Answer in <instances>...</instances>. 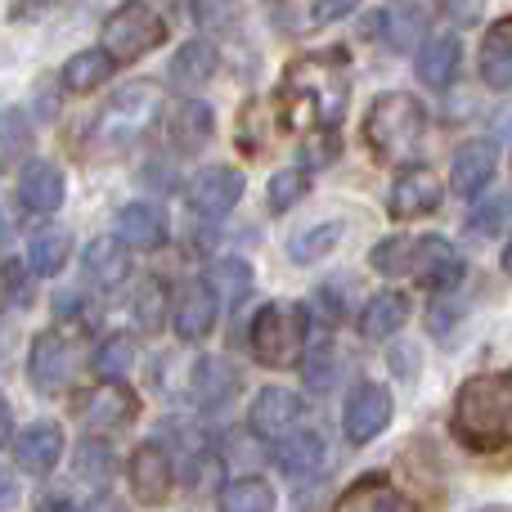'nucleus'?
I'll return each instance as SVG.
<instances>
[{
    "instance_id": "obj_44",
    "label": "nucleus",
    "mask_w": 512,
    "mask_h": 512,
    "mask_svg": "<svg viewBox=\"0 0 512 512\" xmlns=\"http://www.w3.org/2000/svg\"><path fill=\"white\" fill-rule=\"evenodd\" d=\"M216 274H221V279H225V283H230V288H234V297L252 288V270H248V265H243V261H225V265H221V270H216Z\"/></svg>"
},
{
    "instance_id": "obj_36",
    "label": "nucleus",
    "mask_w": 512,
    "mask_h": 512,
    "mask_svg": "<svg viewBox=\"0 0 512 512\" xmlns=\"http://www.w3.org/2000/svg\"><path fill=\"white\" fill-rule=\"evenodd\" d=\"M306 189H310V180H306V171L301 167H283V171H274V180H270V212H288V207H297L301 198H306Z\"/></svg>"
},
{
    "instance_id": "obj_37",
    "label": "nucleus",
    "mask_w": 512,
    "mask_h": 512,
    "mask_svg": "<svg viewBox=\"0 0 512 512\" xmlns=\"http://www.w3.org/2000/svg\"><path fill=\"white\" fill-rule=\"evenodd\" d=\"M337 234H342V225L337 221H328V225H315V230H306V234H297V239L288 243V252H292V261H319V256H328L337 248Z\"/></svg>"
},
{
    "instance_id": "obj_15",
    "label": "nucleus",
    "mask_w": 512,
    "mask_h": 512,
    "mask_svg": "<svg viewBox=\"0 0 512 512\" xmlns=\"http://www.w3.org/2000/svg\"><path fill=\"white\" fill-rule=\"evenodd\" d=\"M441 207V180L427 167H409L405 176L391 185V216L396 221H414V216H432Z\"/></svg>"
},
{
    "instance_id": "obj_17",
    "label": "nucleus",
    "mask_w": 512,
    "mask_h": 512,
    "mask_svg": "<svg viewBox=\"0 0 512 512\" xmlns=\"http://www.w3.org/2000/svg\"><path fill=\"white\" fill-rule=\"evenodd\" d=\"M63 454V432L54 423H32L23 427V436L14 441V459L27 477H45Z\"/></svg>"
},
{
    "instance_id": "obj_27",
    "label": "nucleus",
    "mask_w": 512,
    "mask_h": 512,
    "mask_svg": "<svg viewBox=\"0 0 512 512\" xmlns=\"http://www.w3.org/2000/svg\"><path fill=\"white\" fill-rule=\"evenodd\" d=\"M481 77L495 90L512 86V23H495L490 36L481 41Z\"/></svg>"
},
{
    "instance_id": "obj_48",
    "label": "nucleus",
    "mask_w": 512,
    "mask_h": 512,
    "mask_svg": "<svg viewBox=\"0 0 512 512\" xmlns=\"http://www.w3.org/2000/svg\"><path fill=\"white\" fill-rule=\"evenodd\" d=\"M36 512H77V508H72L68 499H41V508Z\"/></svg>"
},
{
    "instance_id": "obj_24",
    "label": "nucleus",
    "mask_w": 512,
    "mask_h": 512,
    "mask_svg": "<svg viewBox=\"0 0 512 512\" xmlns=\"http://www.w3.org/2000/svg\"><path fill=\"white\" fill-rule=\"evenodd\" d=\"M405 319H409V297L405 292H378V297L360 310V333L373 337V342H382V337H391Z\"/></svg>"
},
{
    "instance_id": "obj_50",
    "label": "nucleus",
    "mask_w": 512,
    "mask_h": 512,
    "mask_svg": "<svg viewBox=\"0 0 512 512\" xmlns=\"http://www.w3.org/2000/svg\"><path fill=\"white\" fill-rule=\"evenodd\" d=\"M90 512H122V508H117L113 499H95V508H90Z\"/></svg>"
},
{
    "instance_id": "obj_31",
    "label": "nucleus",
    "mask_w": 512,
    "mask_h": 512,
    "mask_svg": "<svg viewBox=\"0 0 512 512\" xmlns=\"http://www.w3.org/2000/svg\"><path fill=\"white\" fill-rule=\"evenodd\" d=\"M221 512H274V490L261 477H239L221 490Z\"/></svg>"
},
{
    "instance_id": "obj_13",
    "label": "nucleus",
    "mask_w": 512,
    "mask_h": 512,
    "mask_svg": "<svg viewBox=\"0 0 512 512\" xmlns=\"http://www.w3.org/2000/svg\"><path fill=\"white\" fill-rule=\"evenodd\" d=\"M216 315H221V297H216L212 283L194 279L185 283V292L176 297V333L185 337V342H203L207 333L216 328Z\"/></svg>"
},
{
    "instance_id": "obj_43",
    "label": "nucleus",
    "mask_w": 512,
    "mask_h": 512,
    "mask_svg": "<svg viewBox=\"0 0 512 512\" xmlns=\"http://www.w3.org/2000/svg\"><path fill=\"white\" fill-rule=\"evenodd\" d=\"M355 5H360V0H310V14H315V23H337V18H346Z\"/></svg>"
},
{
    "instance_id": "obj_18",
    "label": "nucleus",
    "mask_w": 512,
    "mask_h": 512,
    "mask_svg": "<svg viewBox=\"0 0 512 512\" xmlns=\"http://www.w3.org/2000/svg\"><path fill=\"white\" fill-rule=\"evenodd\" d=\"M63 171L50 167V162H32V167L18 176V203L27 207V212H59L63 203Z\"/></svg>"
},
{
    "instance_id": "obj_16",
    "label": "nucleus",
    "mask_w": 512,
    "mask_h": 512,
    "mask_svg": "<svg viewBox=\"0 0 512 512\" xmlns=\"http://www.w3.org/2000/svg\"><path fill=\"white\" fill-rule=\"evenodd\" d=\"M113 230H117L113 239L131 252H149V248H162V243H167V221H162L158 207H149V203L122 207L117 221H113Z\"/></svg>"
},
{
    "instance_id": "obj_21",
    "label": "nucleus",
    "mask_w": 512,
    "mask_h": 512,
    "mask_svg": "<svg viewBox=\"0 0 512 512\" xmlns=\"http://www.w3.org/2000/svg\"><path fill=\"white\" fill-rule=\"evenodd\" d=\"M212 108L203 104V99H185L180 108H171L167 117V140L176 144V149H203L207 140H212Z\"/></svg>"
},
{
    "instance_id": "obj_11",
    "label": "nucleus",
    "mask_w": 512,
    "mask_h": 512,
    "mask_svg": "<svg viewBox=\"0 0 512 512\" xmlns=\"http://www.w3.org/2000/svg\"><path fill=\"white\" fill-rule=\"evenodd\" d=\"M135 409H140V400H135V391H126L122 382H104V387L86 391V396L77 400V418L90 427V432L126 427L135 418Z\"/></svg>"
},
{
    "instance_id": "obj_32",
    "label": "nucleus",
    "mask_w": 512,
    "mask_h": 512,
    "mask_svg": "<svg viewBox=\"0 0 512 512\" xmlns=\"http://www.w3.org/2000/svg\"><path fill=\"white\" fill-rule=\"evenodd\" d=\"M68 252H72L68 234H63V230H45V234H36V239H32L27 261H32L36 274H59L63 261H68Z\"/></svg>"
},
{
    "instance_id": "obj_1",
    "label": "nucleus",
    "mask_w": 512,
    "mask_h": 512,
    "mask_svg": "<svg viewBox=\"0 0 512 512\" xmlns=\"http://www.w3.org/2000/svg\"><path fill=\"white\" fill-rule=\"evenodd\" d=\"M454 432L468 450H504L512 445V373H477L459 387Z\"/></svg>"
},
{
    "instance_id": "obj_30",
    "label": "nucleus",
    "mask_w": 512,
    "mask_h": 512,
    "mask_svg": "<svg viewBox=\"0 0 512 512\" xmlns=\"http://www.w3.org/2000/svg\"><path fill=\"white\" fill-rule=\"evenodd\" d=\"M234 369L225 360H216V355H203V360L194 364V396L203 400V405H221L225 396L234 391Z\"/></svg>"
},
{
    "instance_id": "obj_40",
    "label": "nucleus",
    "mask_w": 512,
    "mask_h": 512,
    "mask_svg": "<svg viewBox=\"0 0 512 512\" xmlns=\"http://www.w3.org/2000/svg\"><path fill=\"white\" fill-rule=\"evenodd\" d=\"M409 256H414V243L409 239H382L369 261L378 265L382 274H409Z\"/></svg>"
},
{
    "instance_id": "obj_3",
    "label": "nucleus",
    "mask_w": 512,
    "mask_h": 512,
    "mask_svg": "<svg viewBox=\"0 0 512 512\" xmlns=\"http://www.w3.org/2000/svg\"><path fill=\"white\" fill-rule=\"evenodd\" d=\"M364 135H369V149L382 162L414 167L418 149H423V135H427V113L414 95H382L369 108V117H364Z\"/></svg>"
},
{
    "instance_id": "obj_49",
    "label": "nucleus",
    "mask_w": 512,
    "mask_h": 512,
    "mask_svg": "<svg viewBox=\"0 0 512 512\" xmlns=\"http://www.w3.org/2000/svg\"><path fill=\"white\" fill-rule=\"evenodd\" d=\"M9 427H14V423H9V409L0 405V450H5V441H9Z\"/></svg>"
},
{
    "instance_id": "obj_45",
    "label": "nucleus",
    "mask_w": 512,
    "mask_h": 512,
    "mask_svg": "<svg viewBox=\"0 0 512 512\" xmlns=\"http://www.w3.org/2000/svg\"><path fill=\"white\" fill-rule=\"evenodd\" d=\"M5 283H9V292H14L18 301L32 297V283H27V274H23V265H18V261H9V265H5Z\"/></svg>"
},
{
    "instance_id": "obj_10",
    "label": "nucleus",
    "mask_w": 512,
    "mask_h": 512,
    "mask_svg": "<svg viewBox=\"0 0 512 512\" xmlns=\"http://www.w3.org/2000/svg\"><path fill=\"white\" fill-rule=\"evenodd\" d=\"M301 396H292V391H283V387H265L261 396L252 400V432L256 436H265V441H288V436H297L301 432Z\"/></svg>"
},
{
    "instance_id": "obj_39",
    "label": "nucleus",
    "mask_w": 512,
    "mask_h": 512,
    "mask_svg": "<svg viewBox=\"0 0 512 512\" xmlns=\"http://www.w3.org/2000/svg\"><path fill=\"white\" fill-rule=\"evenodd\" d=\"M162 310H167V288H162L158 279H149L140 292H135V319H140V328H158L162 324Z\"/></svg>"
},
{
    "instance_id": "obj_34",
    "label": "nucleus",
    "mask_w": 512,
    "mask_h": 512,
    "mask_svg": "<svg viewBox=\"0 0 512 512\" xmlns=\"http://www.w3.org/2000/svg\"><path fill=\"white\" fill-rule=\"evenodd\" d=\"M373 23L387 27V41L396 45V50H409V45H414V36L423 32V14H418L414 5H391L387 14H378Z\"/></svg>"
},
{
    "instance_id": "obj_46",
    "label": "nucleus",
    "mask_w": 512,
    "mask_h": 512,
    "mask_svg": "<svg viewBox=\"0 0 512 512\" xmlns=\"http://www.w3.org/2000/svg\"><path fill=\"white\" fill-rule=\"evenodd\" d=\"M63 5H72V0H18V5H14V14L36 18V14H50V9H63Z\"/></svg>"
},
{
    "instance_id": "obj_19",
    "label": "nucleus",
    "mask_w": 512,
    "mask_h": 512,
    "mask_svg": "<svg viewBox=\"0 0 512 512\" xmlns=\"http://www.w3.org/2000/svg\"><path fill=\"white\" fill-rule=\"evenodd\" d=\"M495 176V144L486 140H472L454 153V171H450V185L454 194H481Z\"/></svg>"
},
{
    "instance_id": "obj_12",
    "label": "nucleus",
    "mask_w": 512,
    "mask_h": 512,
    "mask_svg": "<svg viewBox=\"0 0 512 512\" xmlns=\"http://www.w3.org/2000/svg\"><path fill=\"white\" fill-rule=\"evenodd\" d=\"M239 198H243V176L234 167H203L189 180V207L212 216V221L230 216Z\"/></svg>"
},
{
    "instance_id": "obj_35",
    "label": "nucleus",
    "mask_w": 512,
    "mask_h": 512,
    "mask_svg": "<svg viewBox=\"0 0 512 512\" xmlns=\"http://www.w3.org/2000/svg\"><path fill=\"white\" fill-rule=\"evenodd\" d=\"M508 212H512L508 194H495V198H486V203H477V212L468 216V239H495V234L504 230Z\"/></svg>"
},
{
    "instance_id": "obj_23",
    "label": "nucleus",
    "mask_w": 512,
    "mask_h": 512,
    "mask_svg": "<svg viewBox=\"0 0 512 512\" xmlns=\"http://www.w3.org/2000/svg\"><path fill=\"white\" fill-rule=\"evenodd\" d=\"M86 274L99 288H117L122 279H131V248H122L117 239H99L86 248Z\"/></svg>"
},
{
    "instance_id": "obj_33",
    "label": "nucleus",
    "mask_w": 512,
    "mask_h": 512,
    "mask_svg": "<svg viewBox=\"0 0 512 512\" xmlns=\"http://www.w3.org/2000/svg\"><path fill=\"white\" fill-rule=\"evenodd\" d=\"M131 364H135L131 337H108V342L95 351V373L104 382H122L126 373H131Z\"/></svg>"
},
{
    "instance_id": "obj_42",
    "label": "nucleus",
    "mask_w": 512,
    "mask_h": 512,
    "mask_svg": "<svg viewBox=\"0 0 512 512\" xmlns=\"http://www.w3.org/2000/svg\"><path fill=\"white\" fill-rule=\"evenodd\" d=\"M198 27H230L239 14V0H189Z\"/></svg>"
},
{
    "instance_id": "obj_26",
    "label": "nucleus",
    "mask_w": 512,
    "mask_h": 512,
    "mask_svg": "<svg viewBox=\"0 0 512 512\" xmlns=\"http://www.w3.org/2000/svg\"><path fill=\"white\" fill-rule=\"evenodd\" d=\"M459 41L454 36H436L423 54H418V81L432 90H445L454 77H459Z\"/></svg>"
},
{
    "instance_id": "obj_41",
    "label": "nucleus",
    "mask_w": 512,
    "mask_h": 512,
    "mask_svg": "<svg viewBox=\"0 0 512 512\" xmlns=\"http://www.w3.org/2000/svg\"><path fill=\"white\" fill-rule=\"evenodd\" d=\"M333 364H337V355H333V342H315L310 346V360H306V382L315 391H328L333 387Z\"/></svg>"
},
{
    "instance_id": "obj_14",
    "label": "nucleus",
    "mask_w": 512,
    "mask_h": 512,
    "mask_svg": "<svg viewBox=\"0 0 512 512\" xmlns=\"http://www.w3.org/2000/svg\"><path fill=\"white\" fill-rule=\"evenodd\" d=\"M126 472H131V495L144 508H158L171 495V454L162 445H140L131 454V468Z\"/></svg>"
},
{
    "instance_id": "obj_38",
    "label": "nucleus",
    "mask_w": 512,
    "mask_h": 512,
    "mask_svg": "<svg viewBox=\"0 0 512 512\" xmlns=\"http://www.w3.org/2000/svg\"><path fill=\"white\" fill-rule=\"evenodd\" d=\"M77 477L104 486V481L113 477V450H108L104 441H81L77 445Z\"/></svg>"
},
{
    "instance_id": "obj_2",
    "label": "nucleus",
    "mask_w": 512,
    "mask_h": 512,
    "mask_svg": "<svg viewBox=\"0 0 512 512\" xmlns=\"http://www.w3.org/2000/svg\"><path fill=\"white\" fill-rule=\"evenodd\" d=\"M283 108L301 126H328L346 108V72L333 63V54H306L283 72Z\"/></svg>"
},
{
    "instance_id": "obj_7",
    "label": "nucleus",
    "mask_w": 512,
    "mask_h": 512,
    "mask_svg": "<svg viewBox=\"0 0 512 512\" xmlns=\"http://www.w3.org/2000/svg\"><path fill=\"white\" fill-rule=\"evenodd\" d=\"M77 373V355H72V342L63 333H41L32 342V355H27V378L41 396H59L63 387Z\"/></svg>"
},
{
    "instance_id": "obj_20",
    "label": "nucleus",
    "mask_w": 512,
    "mask_h": 512,
    "mask_svg": "<svg viewBox=\"0 0 512 512\" xmlns=\"http://www.w3.org/2000/svg\"><path fill=\"white\" fill-rule=\"evenodd\" d=\"M333 512H418V508H414V499H405L400 490H391L382 477H364L346 490L342 504H337Z\"/></svg>"
},
{
    "instance_id": "obj_6",
    "label": "nucleus",
    "mask_w": 512,
    "mask_h": 512,
    "mask_svg": "<svg viewBox=\"0 0 512 512\" xmlns=\"http://www.w3.org/2000/svg\"><path fill=\"white\" fill-rule=\"evenodd\" d=\"M162 41H167V23H162L149 5H140V0L113 9L108 23H104V54L113 63L117 59H140V54L158 50Z\"/></svg>"
},
{
    "instance_id": "obj_25",
    "label": "nucleus",
    "mask_w": 512,
    "mask_h": 512,
    "mask_svg": "<svg viewBox=\"0 0 512 512\" xmlns=\"http://www.w3.org/2000/svg\"><path fill=\"white\" fill-rule=\"evenodd\" d=\"M328 463V445L319 432H306L301 427L297 436H288V441H279V468L292 472V477H306V472H324Z\"/></svg>"
},
{
    "instance_id": "obj_8",
    "label": "nucleus",
    "mask_w": 512,
    "mask_h": 512,
    "mask_svg": "<svg viewBox=\"0 0 512 512\" xmlns=\"http://www.w3.org/2000/svg\"><path fill=\"white\" fill-rule=\"evenodd\" d=\"M391 423V391L378 382H360V387L346 396L342 409V432L351 445H369L382 427Z\"/></svg>"
},
{
    "instance_id": "obj_5",
    "label": "nucleus",
    "mask_w": 512,
    "mask_h": 512,
    "mask_svg": "<svg viewBox=\"0 0 512 512\" xmlns=\"http://www.w3.org/2000/svg\"><path fill=\"white\" fill-rule=\"evenodd\" d=\"M306 351V310L301 306H265L252 319V355L270 369H288Z\"/></svg>"
},
{
    "instance_id": "obj_29",
    "label": "nucleus",
    "mask_w": 512,
    "mask_h": 512,
    "mask_svg": "<svg viewBox=\"0 0 512 512\" xmlns=\"http://www.w3.org/2000/svg\"><path fill=\"white\" fill-rule=\"evenodd\" d=\"M27 153H32V126L23 108H5L0 113V171H14Z\"/></svg>"
},
{
    "instance_id": "obj_51",
    "label": "nucleus",
    "mask_w": 512,
    "mask_h": 512,
    "mask_svg": "<svg viewBox=\"0 0 512 512\" xmlns=\"http://www.w3.org/2000/svg\"><path fill=\"white\" fill-rule=\"evenodd\" d=\"M504 270L512 274V239H508V248H504Z\"/></svg>"
},
{
    "instance_id": "obj_4",
    "label": "nucleus",
    "mask_w": 512,
    "mask_h": 512,
    "mask_svg": "<svg viewBox=\"0 0 512 512\" xmlns=\"http://www.w3.org/2000/svg\"><path fill=\"white\" fill-rule=\"evenodd\" d=\"M158 113H162L158 81H135V86L122 90V95L108 99L104 113L95 117V126H90V149H95V153L131 149V144L140 140L153 122H158Z\"/></svg>"
},
{
    "instance_id": "obj_22",
    "label": "nucleus",
    "mask_w": 512,
    "mask_h": 512,
    "mask_svg": "<svg viewBox=\"0 0 512 512\" xmlns=\"http://www.w3.org/2000/svg\"><path fill=\"white\" fill-rule=\"evenodd\" d=\"M216 72V45L212 41H185L176 50V59H171V81H176L180 90H203V81Z\"/></svg>"
},
{
    "instance_id": "obj_28",
    "label": "nucleus",
    "mask_w": 512,
    "mask_h": 512,
    "mask_svg": "<svg viewBox=\"0 0 512 512\" xmlns=\"http://www.w3.org/2000/svg\"><path fill=\"white\" fill-rule=\"evenodd\" d=\"M108 72H113V59L104 50H81L63 63V86L72 95H90V90H99L108 81Z\"/></svg>"
},
{
    "instance_id": "obj_9",
    "label": "nucleus",
    "mask_w": 512,
    "mask_h": 512,
    "mask_svg": "<svg viewBox=\"0 0 512 512\" xmlns=\"http://www.w3.org/2000/svg\"><path fill=\"white\" fill-rule=\"evenodd\" d=\"M409 274H414L423 288H459L463 274H468V261H463V256L454 252V243H445L441 234H427V239L414 243Z\"/></svg>"
},
{
    "instance_id": "obj_47",
    "label": "nucleus",
    "mask_w": 512,
    "mask_h": 512,
    "mask_svg": "<svg viewBox=\"0 0 512 512\" xmlns=\"http://www.w3.org/2000/svg\"><path fill=\"white\" fill-rule=\"evenodd\" d=\"M9 504H14V477H9V472H0V512H5Z\"/></svg>"
}]
</instances>
